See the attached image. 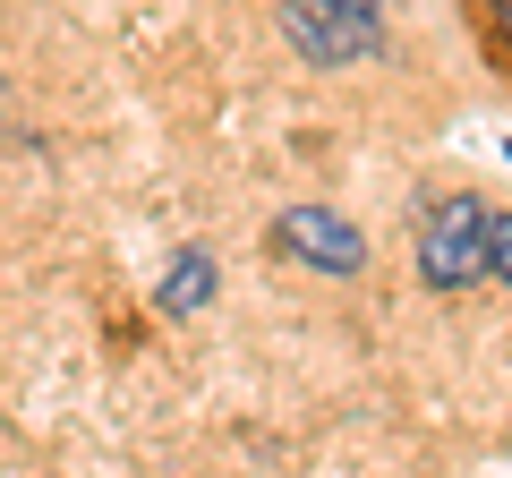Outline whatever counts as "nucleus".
<instances>
[{
    "label": "nucleus",
    "instance_id": "nucleus-1",
    "mask_svg": "<svg viewBox=\"0 0 512 478\" xmlns=\"http://www.w3.org/2000/svg\"><path fill=\"white\" fill-rule=\"evenodd\" d=\"M487 248H495V214L478 197H436L419 222V282L427 291H461V282L487 274Z\"/></svg>",
    "mask_w": 512,
    "mask_h": 478
},
{
    "label": "nucleus",
    "instance_id": "nucleus-2",
    "mask_svg": "<svg viewBox=\"0 0 512 478\" xmlns=\"http://www.w3.org/2000/svg\"><path fill=\"white\" fill-rule=\"evenodd\" d=\"M274 18H282V35H291V52L316 60V69H350V60L384 52L376 9H350V0H274Z\"/></svg>",
    "mask_w": 512,
    "mask_h": 478
},
{
    "label": "nucleus",
    "instance_id": "nucleus-3",
    "mask_svg": "<svg viewBox=\"0 0 512 478\" xmlns=\"http://www.w3.org/2000/svg\"><path fill=\"white\" fill-rule=\"evenodd\" d=\"M265 239H274L291 265H308V274H359V265H367L359 222H342L333 205H282Z\"/></svg>",
    "mask_w": 512,
    "mask_h": 478
},
{
    "label": "nucleus",
    "instance_id": "nucleus-4",
    "mask_svg": "<svg viewBox=\"0 0 512 478\" xmlns=\"http://www.w3.org/2000/svg\"><path fill=\"white\" fill-rule=\"evenodd\" d=\"M214 291H222L214 248H180V257H171V274H163V291H154V308H163V316H197Z\"/></svg>",
    "mask_w": 512,
    "mask_h": 478
},
{
    "label": "nucleus",
    "instance_id": "nucleus-5",
    "mask_svg": "<svg viewBox=\"0 0 512 478\" xmlns=\"http://www.w3.org/2000/svg\"><path fill=\"white\" fill-rule=\"evenodd\" d=\"M487 274L512 291V214H495V248H487Z\"/></svg>",
    "mask_w": 512,
    "mask_h": 478
},
{
    "label": "nucleus",
    "instance_id": "nucleus-6",
    "mask_svg": "<svg viewBox=\"0 0 512 478\" xmlns=\"http://www.w3.org/2000/svg\"><path fill=\"white\" fill-rule=\"evenodd\" d=\"M495 18H504V35H512V0H495Z\"/></svg>",
    "mask_w": 512,
    "mask_h": 478
},
{
    "label": "nucleus",
    "instance_id": "nucleus-7",
    "mask_svg": "<svg viewBox=\"0 0 512 478\" xmlns=\"http://www.w3.org/2000/svg\"><path fill=\"white\" fill-rule=\"evenodd\" d=\"M350 9H384V0H350Z\"/></svg>",
    "mask_w": 512,
    "mask_h": 478
},
{
    "label": "nucleus",
    "instance_id": "nucleus-8",
    "mask_svg": "<svg viewBox=\"0 0 512 478\" xmlns=\"http://www.w3.org/2000/svg\"><path fill=\"white\" fill-rule=\"evenodd\" d=\"M504 154H512V146H504Z\"/></svg>",
    "mask_w": 512,
    "mask_h": 478
}]
</instances>
